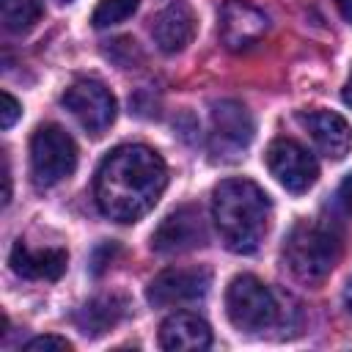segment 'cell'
Returning a JSON list of instances; mask_svg holds the SVG:
<instances>
[{
  "mask_svg": "<svg viewBox=\"0 0 352 352\" xmlns=\"http://www.w3.org/2000/svg\"><path fill=\"white\" fill-rule=\"evenodd\" d=\"M168 184L165 160L140 143L113 148L94 179V198L102 214L116 223H135L154 209Z\"/></svg>",
  "mask_w": 352,
  "mask_h": 352,
  "instance_id": "obj_1",
  "label": "cell"
},
{
  "mask_svg": "<svg viewBox=\"0 0 352 352\" xmlns=\"http://www.w3.org/2000/svg\"><path fill=\"white\" fill-rule=\"evenodd\" d=\"M212 217L228 250L253 253L270 228L272 204L256 182L226 179L212 192Z\"/></svg>",
  "mask_w": 352,
  "mask_h": 352,
  "instance_id": "obj_2",
  "label": "cell"
},
{
  "mask_svg": "<svg viewBox=\"0 0 352 352\" xmlns=\"http://www.w3.org/2000/svg\"><path fill=\"white\" fill-rule=\"evenodd\" d=\"M344 250V231L336 220H300L286 236L283 258L292 275L302 283H322L338 264Z\"/></svg>",
  "mask_w": 352,
  "mask_h": 352,
  "instance_id": "obj_3",
  "label": "cell"
},
{
  "mask_svg": "<svg viewBox=\"0 0 352 352\" xmlns=\"http://www.w3.org/2000/svg\"><path fill=\"white\" fill-rule=\"evenodd\" d=\"M226 314L236 330L258 333L278 322V300L256 275H236L226 289Z\"/></svg>",
  "mask_w": 352,
  "mask_h": 352,
  "instance_id": "obj_4",
  "label": "cell"
},
{
  "mask_svg": "<svg viewBox=\"0 0 352 352\" xmlns=\"http://www.w3.org/2000/svg\"><path fill=\"white\" fill-rule=\"evenodd\" d=\"M77 165V143L55 124H44L30 138V173L38 187L63 182Z\"/></svg>",
  "mask_w": 352,
  "mask_h": 352,
  "instance_id": "obj_5",
  "label": "cell"
},
{
  "mask_svg": "<svg viewBox=\"0 0 352 352\" xmlns=\"http://www.w3.org/2000/svg\"><path fill=\"white\" fill-rule=\"evenodd\" d=\"M253 140V118L236 99H220L212 107L209 154L214 162H236Z\"/></svg>",
  "mask_w": 352,
  "mask_h": 352,
  "instance_id": "obj_6",
  "label": "cell"
},
{
  "mask_svg": "<svg viewBox=\"0 0 352 352\" xmlns=\"http://www.w3.org/2000/svg\"><path fill=\"white\" fill-rule=\"evenodd\" d=\"M63 107L80 121V126L99 138L116 121V96L99 80H74L63 94Z\"/></svg>",
  "mask_w": 352,
  "mask_h": 352,
  "instance_id": "obj_7",
  "label": "cell"
},
{
  "mask_svg": "<svg viewBox=\"0 0 352 352\" xmlns=\"http://www.w3.org/2000/svg\"><path fill=\"white\" fill-rule=\"evenodd\" d=\"M264 160H267L270 173L278 179V184L294 195L308 192L316 184L319 165H316L314 154H308V148H302L292 138H275L270 143Z\"/></svg>",
  "mask_w": 352,
  "mask_h": 352,
  "instance_id": "obj_8",
  "label": "cell"
},
{
  "mask_svg": "<svg viewBox=\"0 0 352 352\" xmlns=\"http://www.w3.org/2000/svg\"><path fill=\"white\" fill-rule=\"evenodd\" d=\"M212 275L204 267H170L162 270L146 289V300L154 308H170V305H187L201 300L209 292Z\"/></svg>",
  "mask_w": 352,
  "mask_h": 352,
  "instance_id": "obj_9",
  "label": "cell"
},
{
  "mask_svg": "<svg viewBox=\"0 0 352 352\" xmlns=\"http://www.w3.org/2000/svg\"><path fill=\"white\" fill-rule=\"evenodd\" d=\"M201 245H206V223H204L201 209L192 204L173 209L151 234V250L162 256L184 253Z\"/></svg>",
  "mask_w": 352,
  "mask_h": 352,
  "instance_id": "obj_10",
  "label": "cell"
},
{
  "mask_svg": "<svg viewBox=\"0 0 352 352\" xmlns=\"http://www.w3.org/2000/svg\"><path fill=\"white\" fill-rule=\"evenodd\" d=\"M267 28H270V19L264 16V11H258L245 0H228L220 11V28H217L220 41L231 52H242L256 41H261Z\"/></svg>",
  "mask_w": 352,
  "mask_h": 352,
  "instance_id": "obj_11",
  "label": "cell"
},
{
  "mask_svg": "<svg viewBox=\"0 0 352 352\" xmlns=\"http://www.w3.org/2000/svg\"><path fill=\"white\" fill-rule=\"evenodd\" d=\"M300 124L308 129L311 140L327 160H344L352 148V129L344 116L333 110H311L300 116Z\"/></svg>",
  "mask_w": 352,
  "mask_h": 352,
  "instance_id": "obj_12",
  "label": "cell"
},
{
  "mask_svg": "<svg viewBox=\"0 0 352 352\" xmlns=\"http://www.w3.org/2000/svg\"><path fill=\"white\" fill-rule=\"evenodd\" d=\"M66 261H69V253L63 248H38V250H33L25 242H16L11 248V256H8L11 270L19 278H28V280H58L66 270Z\"/></svg>",
  "mask_w": 352,
  "mask_h": 352,
  "instance_id": "obj_13",
  "label": "cell"
},
{
  "mask_svg": "<svg viewBox=\"0 0 352 352\" xmlns=\"http://www.w3.org/2000/svg\"><path fill=\"white\" fill-rule=\"evenodd\" d=\"M151 36L162 52H182L195 36V14L187 3L173 0L165 6L151 25Z\"/></svg>",
  "mask_w": 352,
  "mask_h": 352,
  "instance_id": "obj_14",
  "label": "cell"
},
{
  "mask_svg": "<svg viewBox=\"0 0 352 352\" xmlns=\"http://www.w3.org/2000/svg\"><path fill=\"white\" fill-rule=\"evenodd\" d=\"M212 344L209 324L190 311H176L160 324V346L170 352H190V349H206Z\"/></svg>",
  "mask_w": 352,
  "mask_h": 352,
  "instance_id": "obj_15",
  "label": "cell"
},
{
  "mask_svg": "<svg viewBox=\"0 0 352 352\" xmlns=\"http://www.w3.org/2000/svg\"><path fill=\"white\" fill-rule=\"evenodd\" d=\"M124 314H126V300L124 297H118V294H102V297L88 300L74 314V322H77L80 333H85V336H102L110 327H116L124 319Z\"/></svg>",
  "mask_w": 352,
  "mask_h": 352,
  "instance_id": "obj_16",
  "label": "cell"
},
{
  "mask_svg": "<svg viewBox=\"0 0 352 352\" xmlns=\"http://www.w3.org/2000/svg\"><path fill=\"white\" fill-rule=\"evenodd\" d=\"M0 14L8 33H28L41 16V0H0Z\"/></svg>",
  "mask_w": 352,
  "mask_h": 352,
  "instance_id": "obj_17",
  "label": "cell"
},
{
  "mask_svg": "<svg viewBox=\"0 0 352 352\" xmlns=\"http://www.w3.org/2000/svg\"><path fill=\"white\" fill-rule=\"evenodd\" d=\"M138 11V0H99V6L91 14L94 28H110L124 19H129Z\"/></svg>",
  "mask_w": 352,
  "mask_h": 352,
  "instance_id": "obj_18",
  "label": "cell"
},
{
  "mask_svg": "<svg viewBox=\"0 0 352 352\" xmlns=\"http://www.w3.org/2000/svg\"><path fill=\"white\" fill-rule=\"evenodd\" d=\"M25 352H72V344L60 336H36L28 344H22Z\"/></svg>",
  "mask_w": 352,
  "mask_h": 352,
  "instance_id": "obj_19",
  "label": "cell"
},
{
  "mask_svg": "<svg viewBox=\"0 0 352 352\" xmlns=\"http://www.w3.org/2000/svg\"><path fill=\"white\" fill-rule=\"evenodd\" d=\"M19 116H22V104H19L8 91H3V94H0V126H3V129H11Z\"/></svg>",
  "mask_w": 352,
  "mask_h": 352,
  "instance_id": "obj_20",
  "label": "cell"
},
{
  "mask_svg": "<svg viewBox=\"0 0 352 352\" xmlns=\"http://www.w3.org/2000/svg\"><path fill=\"white\" fill-rule=\"evenodd\" d=\"M338 201H341V206L352 214V173L341 182V187H338Z\"/></svg>",
  "mask_w": 352,
  "mask_h": 352,
  "instance_id": "obj_21",
  "label": "cell"
},
{
  "mask_svg": "<svg viewBox=\"0 0 352 352\" xmlns=\"http://www.w3.org/2000/svg\"><path fill=\"white\" fill-rule=\"evenodd\" d=\"M336 6H338V11H341V16H344L346 22H352V0H336Z\"/></svg>",
  "mask_w": 352,
  "mask_h": 352,
  "instance_id": "obj_22",
  "label": "cell"
},
{
  "mask_svg": "<svg viewBox=\"0 0 352 352\" xmlns=\"http://www.w3.org/2000/svg\"><path fill=\"white\" fill-rule=\"evenodd\" d=\"M341 96H344V102H346V104L352 107V72H349V77H346V85H344Z\"/></svg>",
  "mask_w": 352,
  "mask_h": 352,
  "instance_id": "obj_23",
  "label": "cell"
},
{
  "mask_svg": "<svg viewBox=\"0 0 352 352\" xmlns=\"http://www.w3.org/2000/svg\"><path fill=\"white\" fill-rule=\"evenodd\" d=\"M344 305L352 311V280L346 283V289H344Z\"/></svg>",
  "mask_w": 352,
  "mask_h": 352,
  "instance_id": "obj_24",
  "label": "cell"
},
{
  "mask_svg": "<svg viewBox=\"0 0 352 352\" xmlns=\"http://www.w3.org/2000/svg\"><path fill=\"white\" fill-rule=\"evenodd\" d=\"M58 3H69V0H58Z\"/></svg>",
  "mask_w": 352,
  "mask_h": 352,
  "instance_id": "obj_25",
  "label": "cell"
}]
</instances>
